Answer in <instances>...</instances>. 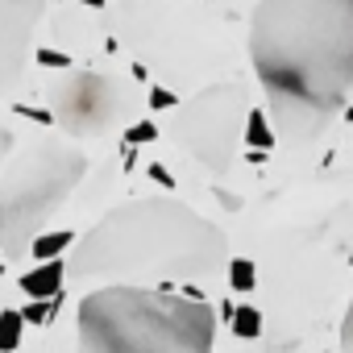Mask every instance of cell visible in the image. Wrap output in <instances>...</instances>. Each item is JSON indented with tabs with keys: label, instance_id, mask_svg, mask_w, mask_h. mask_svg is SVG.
Instances as JSON below:
<instances>
[{
	"label": "cell",
	"instance_id": "obj_6",
	"mask_svg": "<svg viewBox=\"0 0 353 353\" xmlns=\"http://www.w3.org/2000/svg\"><path fill=\"white\" fill-rule=\"evenodd\" d=\"M129 112V88L104 71H67L50 88V117L71 137L112 133Z\"/></svg>",
	"mask_w": 353,
	"mask_h": 353
},
{
	"label": "cell",
	"instance_id": "obj_10",
	"mask_svg": "<svg viewBox=\"0 0 353 353\" xmlns=\"http://www.w3.org/2000/svg\"><path fill=\"white\" fill-rule=\"evenodd\" d=\"M26 316L21 312H0V353H17L21 349V336H26Z\"/></svg>",
	"mask_w": 353,
	"mask_h": 353
},
{
	"label": "cell",
	"instance_id": "obj_19",
	"mask_svg": "<svg viewBox=\"0 0 353 353\" xmlns=\"http://www.w3.org/2000/svg\"><path fill=\"white\" fill-rule=\"evenodd\" d=\"M13 145H17V141H13V133H9L5 125H0V166H5V162H9V154H13Z\"/></svg>",
	"mask_w": 353,
	"mask_h": 353
},
{
	"label": "cell",
	"instance_id": "obj_20",
	"mask_svg": "<svg viewBox=\"0 0 353 353\" xmlns=\"http://www.w3.org/2000/svg\"><path fill=\"white\" fill-rule=\"evenodd\" d=\"M150 179H158V183H162V188H170V174H166V170H162V166H158V162H154V166H150Z\"/></svg>",
	"mask_w": 353,
	"mask_h": 353
},
{
	"label": "cell",
	"instance_id": "obj_2",
	"mask_svg": "<svg viewBox=\"0 0 353 353\" xmlns=\"http://www.w3.org/2000/svg\"><path fill=\"white\" fill-rule=\"evenodd\" d=\"M229 266L225 233L174 196L133 200L104 212L71 250V283L158 287L200 283Z\"/></svg>",
	"mask_w": 353,
	"mask_h": 353
},
{
	"label": "cell",
	"instance_id": "obj_5",
	"mask_svg": "<svg viewBox=\"0 0 353 353\" xmlns=\"http://www.w3.org/2000/svg\"><path fill=\"white\" fill-rule=\"evenodd\" d=\"M245 121H250V100L241 83H212L188 104L174 108V141H179L200 166L208 170H229L241 141H245Z\"/></svg>",
	"mask_w": 353,
	"mask_h": 353
},
{
	"label": "cell",
	"instance_id": "obj_9",
	"mask_svg": "<svg viewBox=\"0 0 353 353\" xmlns=\"http://www.w3.org/2000/svg\"><path fill=\"white\" fill-rule=\"evenodd\" d=\"M75 233L71 229H54V233H42V237H34V245H30V254L38 258V262H59L67 250H75Z\"/></svg>",
	"mask_w": 353,
	"mask_h": 353
},
{
	"label": "cell",
	"instance_id": "obj_7",
	"mask_svg": "<svg viewBox=\"0 0 353 353\" xmlns=\"http://www.w3.org/2000/svg\"><path fill=\"white\" fill-rule=\"evenodd\" d=\"M50 0H0V96L13 92L34 63V34Z\"/></svg>",
	"mask_w": 353,
	"mask_h": 353
},
{
	"label": "cell",
	"instance_id": "obj_8",
	"mask_svg": "<svg viewBox=\"0 0 353 353\" xmlns=\"http://www.w3.org/2000/svg\"><path fill=\"white\" fill-rule=\"evenodd\" d=\"M63 287H67V262L63 258L59 262H42V266H34V270L21 274V291L30 299H59Z\"/></svg>",
	"mask_w": 353,
	"mask_h": 353
},
{
	"label": "cell",
	"instance_id": "obj_12",
	"mask_svg": "<svg viewBox=\"0 0 353 353\" xmlns=\"http://www.w3.org/2000/svg\"><path fill=\"white\" fill-rule=\"evenodd\" d=\"M59 307H63V295L59 299H34L21 307V316H26V324H50L59 316Z\"/></svg>",
	"mask_w": 353,
	"mask_h": 353
},
{
	"label": "cell",
	"instance_id": "obj_15",
	"mask_svg": "<svg viewBox=\"0 0 353 353\" xmlns=\"http://www.w3.org/2000/svg\"><path fill=\"white\" fill-rule=\"evenodd\" d=\"M158 137V125H150V121H137V125H129V133H125V141H133V145H145V141H154Z\"/></svg>",
	"mask_w": 353,
	"mask_h": 353
},
{
	"label": "cell",
	"instance_id": "obj_18",
	"mask_svg": "<svg viewBox=\"0 0 353 353\" xmlns=\"http://www.w3.org/2000/svg\"><path fill=\"white\" fill-rule=\"evenodd\" d=\"M34 59H38L42 67H71V59H67V54H54V50H38Z\"/></svg>",
	"mask_w": 353,
	"mask_h": 353
},
{
	"label": "cell",
	"instance_id": "obj_17",
	"mask_svg": "<svg viewBox=\"0 0 353 353\" xmlns=\"http://www.w3.org/2000/svg\"><path fill=\"white\" fill-rule=\"evenodd\" d=\"M150 104H154V108H179V104H174V96H170L166 88H150Z\"/></svg>",
	"mask_w": 353,
	"mask_h": 353
},
{
	"label": "cell",
	"instance_id": "obj_3",
	"mask_svg": "<svg viewBox=\"0 0 353 353\" xmlns=\"http://www.w3.org/2000/svg\"><path fill=\"white\" fill-rule=\"evenodd\" d=\"M79 353H212L216 312L162 287H96L75 312Z\"/></svg>",
	"mask_w": 353,
	"mask_h": 353
},
{
	"label": "cell",
	"instance_id": "obj_4",
	"mask_svg": "<svg viewBox=\"0 0 353 353\" xmlns=\"http://www.w3.org/2000/svg\"><path fill=\"white\" fill-rule=\"evenodd\" d=\"M88 174V154L67 141L26 145L0 179V254L21 258L34 237L46 233V221L71 200Z\"/></svg>",
	"mask_w": 353,
	"mask_h": 353
},
{
	"label": "cell",
	"instance_id": "obj_11",
	"mask_svg": "<svg viewBox=\"0 0 353 353\" xmlns=\"http://www.w3.org/2000/svg\"><path fill=\"white\" fill-rule=\"evenodd\" d=\"M245 141H250V145H258V150L274 145V121H270L262 108H250V121H245Z\"/></svg>",
	"mask_w": 353,
	"mask_h": 353
},
{
	"label": "cell",
	"instance_id": "obj_21",
	"mask_svg": "<svg viewBox=\"0 0 353 353\" xmlns=\"http://www.w3.org/2000/svg\"><path fill=\"white\" fill-rule=\"evenodd\" d=\"M0 274H5V266H0Z\"/></svg>",
	"mask_w": 353,
	"mask_h": 353
},
{
	"label": "cell",
	"instance_id": "obj_14",
	"mask_svg": "<svg viewBox=\"0 0 353 353\" xmlns=\"http://www.w3.org/2000/svg\"><path fill=\"white\" fill-rule=\"evenodd\" d=\"M233 332H237V336H258V332H262V316H258L254 307H237V312H233Z\"/></svg>",
	"mask_w": 353,
	"mask_h": 353
},
{
	"label": "cell",
	"instance_id": "obj_16",
	"mask_svg": "<svg viewBox=\"0 0 353 353\" xmlns=\"http://www.w3.org/2000/svg\"><path fill=\"white\" fill-rule=\"evenodd\" d=\"M341 353H353V299H349L345 320H341Z\"/></svg>",
	"mask_w": 353,
	"mask_h": 353
},
{
	"label": "cell",
	"instance_id": "obj_1",
	"mask_svg": "<svg viewBox=\"0 0 353 353\" xmlns=\"http://www.w3.org/2000/svg\"><path fill=\"white\" fill-rule=\"evenodd\" d=\"M250 63L274 133L316 141L353 96V0H258Z\"/></svg>",
	"mask_w": 353,
	"mask_h": 353
},
{
	"label": "cell",
	"instance_id": "obj_13",
	"mask_svg": "<svg viewBox=\"0 0 353 353\" xmlns=\"http://www.w3.org/2000/svg\"><path fill=\"white\" fill-rule=\"evenodd\" d=\"M229 283H233L237 291H254V283H258V274H254V262H245V258L229 262Z\"/></svg>",
	"mask_w": 353,
	"mask_h": 353
}]
</instances>
